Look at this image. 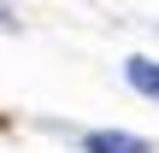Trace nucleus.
Instances as JSON below:
<instances>
[{"label":"nucleus","mask_w":159,"mask_h":153,"mask_svg":"<svg viewBox=\"0 0 159 153\" xmlns=\"http://www.w3.org/2000/svg\"><path fill=\"white\" fill-rule=\"evenodd\" d=\"M83 147H89V153H153L142 136H124V130H94Z\"/></svg>","instance_id":"obj_1"},{"label":"nucleus","mask_w":159,"mask_h":153,"mask_svg":"<svg viewBox=\"0 0 159 153\" xmlns=\"http://www.w3.org/2000/svg\"><path fill=\"white\" fill-rule=\"evenodd\" d=\"M124 83H130L136 94L159 100V59H124Z\"/></svg>","instance_id":"obj_2"}]
</instances>
